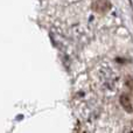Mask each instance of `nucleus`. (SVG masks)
Returning <instances> with one entry per match:
<instances>
[{"instance_id":"1","label":"nucleus","mask_w":133,"mask_h":133,"mask_svg":"<svg viewBox=\"0 0 133 133\" xmlns=\"http://www.w3.org/2000/svg\"><path fill=\"white\" fill-rule=\"evenodd\" d=\"M94 9L97 13H105L110 9V4L106 0H98L94 4Z\"/></svg>"},{"instance_id":"2","label":"nucleus","mask_w":133,"mask_h":133,"mask_svg":"<svg viewBox=\"0 0 133 133\" xmlns=\"http://www.w3.org/2000/svg\"><path fill=\"white\" fill-rule=\"evenodd\" d=\"M120 104H122V106L127 111V112H132L133 111L131 99H130V97L126 96V95H122V97H120Z\"/></svg>"}]
</instances>
